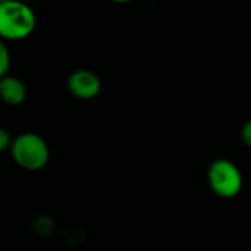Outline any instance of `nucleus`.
I'll return each mask as SVG.
<instances>
[{
  "mask_svg": "<svg viewBox=\"0 0 251 251\" xmlns=\"http://www.w3.org/2000/svg\"><path fill=\"white\" fill-rule=\"evenodd\" d=\"M35 28V15L31 7L19 1L0 4V34L6 40L18 41L28 37Z\"/></svg>",
  "mask_w": 251,
  "mask_h": 251,
  "instance_id": "1",
  "label": "nucleus"
},
{
  "mask_svg": "<svg viewBox=\"0 0 251 251\" xmlns=\"http://www.w3.org/2000/svg\"><path fill=\"white\" fill-rule=\"evenodd\" d=\"M68 88L72 96L81 99V100H90L94 99L100 90H101V82L100 78L87 69H79L75 71L69 79H68Z\"/></svg>",
  "mask_w": 251,
  "mask_h": 251,
  "instance_id": "4",
  "label": "nucleus"
},
{
  "mask_svg": "<svg viewBox=\"0 0 251 251\" xmlns=\"http://www.w3.org/2000/svg\"><path fill=\"white\" fill-rule=\"evenodd\" d=\"M241 138H243V141H244V144H246V146L251 147V121H249V122L243 126Z\"/></svg>",
  "mask_w": 251,
  "mask_h": 251,
  "instance_id": "8",
  "label": "nucleus"
},
{
  "mask_svg": "<svg viewBox=\"0 0 251 251\" xmlns=\"http://www.w3.org/2000/svg\"><path fill=\"white\" fill-rule=\"evenodd\" d=\"M0 96L6 104L18 106L26 97V87L15 76H3L0 82Z\"/></svg>",
  "mask_w": 251,
  "mask_h": 251,
  "instance_id": "5",
  "label": "nucleus"
},
{
  "mask_svg": "<svg viewBox=\"0 0 251 251\" xmlns=\"http://www.w3.org/2000/svg\"><path fill=\"white\" fill-rule=\"evenodd\" d=\"M207 179L212 191L222 199H232L243 188V175L238 166L226 159H219L210 165Z\"/></svg>",
  "mask_w": 251,
  "mask_h": 251,
  "instance_id": "3",
  "label": "nucleus"
},
{
  "mask_svg": "<svg viewBox=\"0 0 251 251\" xmlns=\"http://www.w3.org/2000/svg\"><path fill=\"white\" fill-rule=\"evenodd\" d=\"M12 144H13V140H12L10 134L6 129H0V150L4 151L9 147H12Z\"/></svg>",
  "mask_w": 251,
  "mask_h": 251,
  "instance_id": "7",
  "label": "nucleus"
},
{
  "mask_svg": "<svg viewBox=\"0 0 251 251\" xmlns=\"http://www.w3.org/2000/svg\"><path fill=\"white\" fill-rule=\"evenodd\" d=\"M9 65H10L9 51H7V49H6L4 44H0V75H1V78L6 76L7 69H9Z\"/></svg>",
  "mask_w": 251,
  "mask_h": 251,
  "instance_id": "6",
  "label": "nucleus"
},
{
  "mask_svg": "<svg viewBox=\"0 0 251 251\" xmlns=\"http://www.w3.org/2000/svg\"><path fill=\"white\" fill-rule=\"evenodd\" d=\"M12 157L22 169L40 171L47 165L50 150L47 143L40 135L26 132L13 140Z\"/></svg>",
  "mask_w": 251,
  "mask_h": 251,
  "instance_id": "2",
  "label": "nucleus"
}]
</instances>
